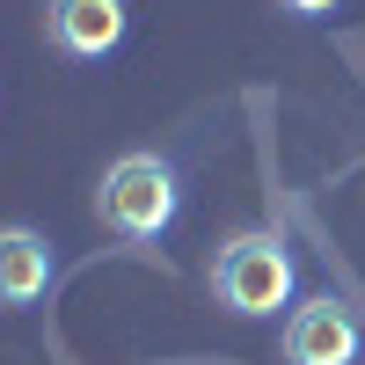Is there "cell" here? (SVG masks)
<instances>
[{
    "label": "cell",
    "mask_w": 365,
    "mask_h": 365,
    "mask_svg": "<svg viewBox=\"0 0 365 365\" xmlns=\"http://www.w3.org/2000/svg\"><path fill=\"white\" fill-rule=\"evenodd\" d=\"M58 278V256L37 227H0V307H37Z\"/></svg>",
    "instance_id": "5"
},
{
    "label": "cell",
    "mask_w": 365,
    "mask_h": 365,
    "mask_svg": "<svg viewBox=\"0 0 365 365\" xmlns=\"http://www.w3.org/2000/svg\"><path fill=\"white\" fill-rule=\"evenodd\" d=\"M358 351H365V329L336 292L299 299L285 314V365H358Z\"/></svg>",
    "instance_id": "3"
},
{
    "label": "cell",
    "mask_w": 365,
    "mask_h": 365,
    "mask_svg": "<svg viewBox=\"0 0 365 365\" xmlns=\"http://www.w3.org/2000/svg\"><path fill=\"white\" fill-rule=\"evenodd\" d=\"M175 212H182V175L168 154H117L96 182V220L110 234H125V241H161L175 227Z\"/></svg>",
    "instance_id": "1"
},
{
    "label": "cell",
    "mask_w": 365,
    "mask_h": 365,
    "mask_svg": "<svg viewBox=\"0 0 365 365\" xmlns=\"http://www.w3.org/2000/svg\"><path fill=\"white\" fill-rule=\"evenodd\" d=\"M292 292H299V256L285 249L278 234L256 227V234L220 241V256H212V299H220L227 314L263 322V314L292 307Z\"/></svg>",
    "instance_id": "2"
},
{
    "label": "cell",
    "mask_w": 365,
    "mask_h": 365,
    "mask_svg": "<svg viewBox=\"0 0 365 365\" xmlns=\"http://www.w3.org/2000/svg\"><path fill=\"white\" fill-rule=\"evenodd\" d=\"M278 8H285L292 22H322V15H336L344 0H278Z\"/></svg>",
    "instance_id": "6"
},
{
    "label": "cell",
    "mask_w": 365,
    "mask_h": 365,
    "mask_svg": "<svg viewBox=\"0 0 365 365\" xmlns=\"http://www.w3.org/2000/svg\"><path fill=\"white\" fill-rule=\"evenodd\" d=\"M132 29L125 0H44V37L66 58H110Z\"/></svg>",
    "instance_id": "4"
}]
</instances>
